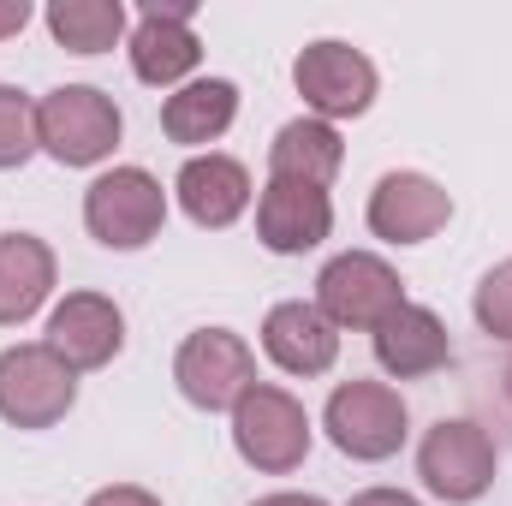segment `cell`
<instances>
[{"mask_svg":"<svg viewBox=\"0 0 512 506\" xmlns=\"http://www.w3.org/2000/svg\"><path fill=\"white\" fill-rule=\"evenodd\" d=\"M36 143L60 167H96L120 143V108L96 84H60L36 102Z\"/></svg>","mask_w":512,"mask_h":506,"instance_id":"cell-1","label":"cell"},{"mask_svg":"<svg viewBox=\"0 0 512 506\" xmlns=\"http://www.w3.org/2000/svg\"><path fill=\"white\" fill-rule=\"evenodd\" d=\"M78 405V370L48 352V340L0 352V417L12 429H54Z\"/></svg>","mask_w":512,"mask_h":506,"instance_id":"cell-2","label":"cell"},{"mask_svg":"<svg viewBox=\"0 0 512 506\" xmlns=\"http://www.w3.org/2000/svg\"><path fill=\"white\" fill-rule=\"evenodd\" d=\"M233 447H239L245 465L268 471V477H286L310 453V411L286 387L256 381L251 393L233 405Z\"/></svg>","mask_w":512,"mask_h":506,"instance_id":"cell-3","label":"cell"},{"mask_svg":"<svg viewBox=\"0 0 512 506\" xmlns=\"http://www.w3.org/2000/svg\"><path fill=\"white\" fill-rule=\"evenodd\" d=\"M167 221V191L149 167H114L84 191V227L108 251H143Z\"/></svg>","mask_w":512,"mask_h":506,"instance_id":"cell-4","label":"cell"},{"mask_svg":"<svg viewBox=\"0 0 512 506\" xmlns=\"http://www.w3.org/2000/svg\"><path fill=\"white\" fill-rule=\"evenodd\" d=\"M292 84H298L304 108H310L316 120L334 126V120H358V114H370L382 78H376V60H370L364 48L322 36V42L298 48V60H292Z\"/></svg>","mask_w":512,"mask_h":506,"instance_id":"cell-5","label":"cell"},{"mask_svg":"<svg viewBox=\"0 0 512 506\" xmlns=\"http://www.w3.org/2000/svg\"><path fill=\"white\" fill-rule=\"evenodd\" d=\"M405 399L387 387V381H340L328 393V411H322V429L328 441L346 453V459H393L405 447Z\"/></svg>","mask_w":512,"mask_h":506,"instance_id":"cell-6","label":"cell"},{"mask_svg":"<svg viewBox=\"0 0 512 506\" xmlns=\"http://www.w3.org/2000/svg\"><path fill=\"white\" fill-rule=\"evenodd\" d=\"M417 477H423L429 495H441L453 506L483 501L489 483H495V441L471 417H441L417 447Z\"/></svg>","mask_w":512,"mask_h":506,"instance_id":"cell-7","label":"cell"},{"mask_svg":"<svg viewBox=\"0 0 512 506\" xmlns=\"http://www.w3.org/2000/svg\"><path fill=\"white\" fill-rule=\"evenodd\" d=\"M173 381L197 411H233L256 387V358L233 328H197L173 358Z\"/></svg>","mask_w":512,"mask_h":506,"instance_id":"cell-8","label":"cell"},{"mask_svg":"<svg viewBox=\"0 0 512 506\" xmlns=\"http://www.w3.org/2000/svg\"><path fill=\"white\" fill-rule=\"evenodd\" d=\"M399 304H405V286L376 251H346L316 274V310L334 328H370L376 334Z\"/></svg>","mask_w":512,"mask_h":506,"instance_id":"cell-9","label":"cell"},{"mask_svg":"<svg viewBox=\"0 0 512 506\" xmlns=\"http://www.w3.org/2000/svg\"><path fill=\"white\" fill-rule=\"evenodd\" d=\"M191 0H149L143 12H137V30H131V72L143 78V84H155V90H185V78L197 72V60H203V42H197V30H191Z\"/></svg>","mask_w":512,"mask_h":506,"instance_id":"cell-10","label":"cell"},{"mask_svg":"<svg viewBox=\"0 0 512 506\" xmlns=\"http://www.w3.org/2000/svg\"><path fill=\"white\" fill-rule=\"evenodd\" d=\"M453 221V197L447 185H435L429 173H382L370 191V233L387 245H423Z\"/></svg>","mask_w":512,"mask_h":506,"instance_id":"cell-11","label":"cell"},{"mask_svg":"<svg viewBox=\"0 0 512 506\" xmlns=\"http://www.w3.org/2000/svg\"><path fill=\"white\" fill-rule=\"evenodd\" d=\"M120 346H126V316H120L114 298H102V292H66L54 304V316H48V352H60L78 376L114 364Z\"/></svg>","mask_w":512,"mask_h":506,"instance_id":"cell-12","label":"cell"},{"mask_svg":"<svg viewBox=\"0 0 512 506\" xmlns=\"http://www.w3.org/2000/svg\"><path fill=\"white\" fill-rule=\"evenodd\" d=\"M334 233V203L322 185H292V179H268L256 197V239L274 256H304Z\"/></svg>","mask_w":512,"mask_h":506,"instance_id":"cell-13","label":"cell"},{"mask_svg":"<svg viewBox=\"0 0 512 506\" xmlns=\"http://www.w3.org/2000/svg\"><path fill=\"white\" fill-rule=\"evenodd\" d=\"M262 352H268L286 376H328L334 358H340V328H334L316 304L292 298V304H274V310H268V322H262Z\"/></svg>","mask_w":512,"mask_h":506,"instance_id":"cell-14","label":"cell"},{"mask_svg":"<svg viewBox=\"0 0 512 506\" xmlns=\"http://www.w3.org/2000/svg\"><path fill=\"white\" fill-rule=\"evenodd\" d=\"M173 191H179V209H185L197 227H209V233L233 227V221L251 209V173H245V161H233V155H191V161L179 167Z\"/></svg>","mask_w":512,"mask_h":506,"instance_id":"cell-15","label":"cell"},{"mask_svg":"<svg viewBox=\"0 0 512 506\" xmlns=\"http://www.w3.org/2000/svg\"><path fill=\"white\" fill-rule=\"evenodd\" d=\"M453 358V340H447V322L423 304H399L376 328V364L387 376L411 381V376H435L441 364Z\"/></svg>","mask_w":512,"mask_h":506,"instance_id":"cell-16","label":"cell"},{"mask_svg":"<svg viewBox=\"0 0 512 506\" xmlns=\"http://www.w3.org/2000/svg\"><path fill=\"white\" fill-rule=\"evenodd\" d=\"M54 292V251L36 233H0V328L30 322Z\"/></svg>","mask_w":512,"mask_h":506,"instance_id":"cell-17","label":"cell"},{"mask_svg":"<svg viewBox=\"0 0 512 506\" xmlns=\"http://www.w3.org/2000/svg\"><path fill=\"white\" fill-rule=\"evenodd\" d=\"M340 161H346V143H340V131L328 120H292V126L274 131V143H268V173L292 179V185H322L328 191Z\"/></svg>","mask_w":512,"mask_h":506,"instance_id":"cell-18","label":"cell"},{"mask_svg":"<svg viewBox=\"0 0 512 506\" xmlns=\"http://www.w3.org/2000/svg\"><path fill=\"white\" fill-rule=\"evenodd\" d=\"M233 120H239V90L227 78H197V84L173 90L161 108V131L173 143H215Z\"/></svg>","mask_w":512,"mask_h":506,"instance_id":"cell-19","label":"cell"},{"mask_svg":"<svg viewBox=\"0 0 512 506\" xmlns=\"http://www.w3.org/2000/svg\"><path fill=\"white\" fill-rule=\"evenodd\" d=\"M48 36L66 54H108L126 36V6L120 0H54L48 6Z\"/></svg>","mask_w":512,"mask_h":506,"instance_id":"cell-20","label":"cell"},{"mask_svg":"<svg viewBox=\"0 0 512 506\" xmlns=\"http://www.w3.org/2000/svg\"><path fill=\"white\" fill-rule=\"evenodd\" d=\"M36 149H42L36 143V102L18 84H0V173L24 167Z\"/></svg>","mask_w":512,"mask_h":506,"instance_id":"cell-21","label":"cell"},{"mask_svg":"<svg viewBox=\"0 0 512 506\" xmlns=\"http://www.w3.org/2000/svg\"><path fill=\"white\" fill-rule=\"evenodd\" d=\"M471 310H477V328H483L489 340H507L512 346V256H501V262L483 274Z\"/></svg>","mask_w":512,"mask_h":506,"instance_id":"cell-22","label":"cell"},{"mask_svg":"<svg viewBox=\"0 0 512 506\" xmlns=\"http://www.w3.org/2000/svg\"><path fill=\"white\" fill-rule=\"evenodd\" d=\"M84 506H161L149 489H131V483H114V489H96Z\"/></svg>","mask_w":512,"mask_h":506,"instance_id":"cell-23","label":"cell"},{"mask_svg":"<svg viewBox=\"0 0 512 506\" xmlns=\"http://www.w3.org/2000/svg\"><path fill=\"white\" fill-rule=\"evenodd\" d=\"M30 24V0H0V42Z\"/></svg>","mask_w":512,"mask_h":506,"instance_id":"cell-24","label":"cell"},{"mask_svg":"<svg viewBox=\"0 0 512 506\" xmlns=\"http://www.w3.org/2000/svg\"><path fill=\"white\" fill-rule=\"evenodd\" d=\"M346 506H417L405 489H364V495H352Z\"/></svg>","mask_w":512,"mask_h":506,"instance_id":"cell-25","label":"cell"},{"mask_svg":"<svg viewBox=\"0 0 512 506\" xmlns=\"http://www.w3.org/2000/svg\"><path fill=\"white\" fill-rule=\"evenodd\" d=\"M251 506H328V501H316V495H262Z\"/></svg>","mask_w":512,"mask_h":506,"instance_id":"cell-26","label":"cell"},{"mask_svg":"<svg viewBox=\"0 0 512 506\" xmlns=\"http://www.w3.org/2000/svg\"><path fill=\"white\" fill-rule=\"evenodd\" d=\"M501 393H507V405H512V364H507V376H501Z\"/></svg>","mask_w":512,"mask_h":506,"instance_id":"cell-27","label":"cell"}]
</instances>
